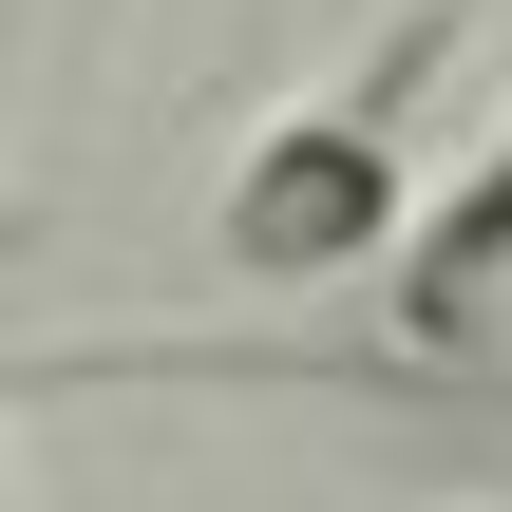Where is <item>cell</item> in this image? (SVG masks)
<instances>
[{"label": "cell", "mask_w": 512, "mask_h": 512, "mask_svg": "<svg viewBox=\"0 0 512 512\" xmlns=\"http://www.w3.org/2000/svg\"><path fill=\"white\" fill-rule=\"evenodd\" d=\"M418 190H399V133L380 114H285V133H247L228 152V266L247 285H342V266H380V228H399Z\"/></svg>", "instance_id": "1"}, {"label": "cell", "mask_w": 512, "mask_h": 512, "mask_svg": "<svg viewBox=\"0 0 512 512\" xmlns=\"http://www.w3.org/2000/svg\"><path fill=\"white\" fill-rule=\"evenodd\" d=\"M380 247H399V342H475L512 304V152H475V171H456L437 209H399Z\"/></svg>", "instance_id": "2"}]
</instances>
